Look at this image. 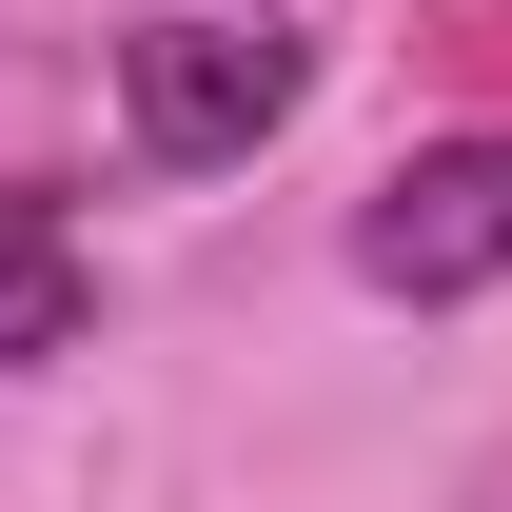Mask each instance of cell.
Wrapping results in <instances>:
<instances>
[{
    "label": "cell",
    "instance_id": "6da1fadb",
    "mask_svg": "<svg viewBox=\"0 0 512 512\" xmlns=\"http://www.w3.org/2000/svg\"><path fill=\"white\" fill-rule=\"evenodd\" d=\"M296 79H316V40H276V20H138L119 40V119H138L158 178H217V158H256L296 119Z\"/></svg>",
    "mask_w": 512,
    "mask_h": 512
},
{
    "label": "cell",
    "instance_id": "7a4b0ae2",
    "mask_svg": "<svg viewBox=\"0 0 512 512\" xmlns=\"http://www.w3.org/2000/svg\"><path fill=\"white\" fill-rule=\"evenodd\" d=\"M355 276H375V296H493V276H512V138L394 158L375 217H355Z\"/></svg>",
    "mask_w": 512,
    "mask_h": 512
},
{
    "label": "cell",
    "instance_id": "3957f363",
    "mask_svg": "<svg viewBox=\"0 0 512 512\" xmlns=\"http://www.w3.org/2000/svg\"><path fill=\"white\" fill-rule=\"evenodd\" d=\"M79 316H99V256H79V217H60V197H0V375L79 355Z\"/></svg>",
    "mask_w": 512,
    "mask_h": 512
}]
</instances>
